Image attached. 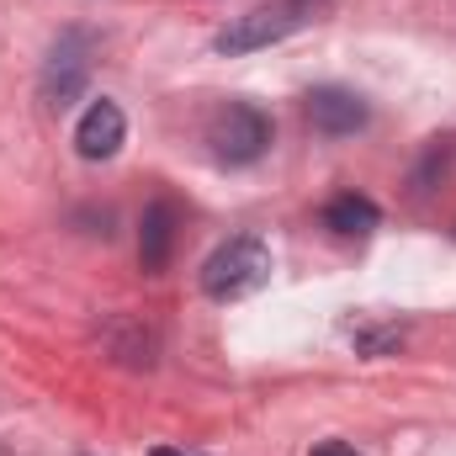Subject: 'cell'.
<instances>
[{"instance_id": "cell-1", "label": "cell", "mask_w": 456, "mask_h": 456, "mask_svg": "<svg viewBox=\"0 0 456 456\" xmlns=\"http://www.w3.org/2000/svg\"><path fill=\"white\" fill-rule=\"evenodd\" d=\"M265 281H271V244L255 239V233L228 239L202 260V292L218 297V303H239V297L260 292Z\"/></svg>"}, {"instance_id": "cell-2", "label": "cell", "mask_w": 456, "mask_h": 456, "mask_svg": "<svg viewBox=\"0 0 456 456\" xmlns=\"http://www.w3.org/2000/svg\"><path fill=\"white\" fill-rule=\"evenodd\" d=\"M208 143H213L218 165H255L271 149V117L255 102H228L208 122Z\"/></svg>"}, {"instance_id": "cell-3", "label": "cell", "mask_w": 456, "mask_h": 456, "mask_svg": "<svg viewBox=\"0 0 456 456\" xmlns=\"http://www.w3.org/2000/svg\"><path fill=\"white\" fill-rule=\"evenodd\" d=\"M91 59H96L91 32H80V27L59 32V43H53L48 59H43V102L59 107V112H64L69 102H80V91H86V80H91Z\"/></svg>"}, {"instance_id": "cell-4", "label": "cell", "mask_w": 456, "mask_h": 456, "mask_svg": "<svg viewBox=\"0 0 456 456\" xmlns=\"http://www.w3.org/2000/svg\"><path fill=\"white\" fill-rule=\"evenodd\" d=\"M308 16H303V5H276V11H249V16H239V21H228L224 32L213 37V48L228 53V59H239V53H255V48H271V43H281L287 32H297Z\"/></svg>"}, {"instance_id": "cell-5", "label": "cell", "mask_w": 456, "mask_h": 456, "mask_svg": "<svg viewBox=\"0 0 456 456\" xmlns=\"http://www.w3.org/2000/svg\"><path fill=\"white\" fill-rule=\"evenodd\" d=\"M308 122L324 138H350L371 122V107H366V96H355L345 86H314L308 91Z\"/></svg>"}, {"instance_id": "cell-6", "label": "cell", "mask_w": 456, "mask_h": 456, "mask_svg": "<svg viewBox=\"0 0 456 456\" xmlns=\"http://www.w3.org/2000/svg\"><path fill=\"white\" fill-rule=\"evenodd\" d=\"M122 138H127V117L117 102H91L86 117L75 122V149H80V159H112L117 149H122Z\"/></svg>"}, {"instance_id": "cell-7", "label": "cell", "mask_w": 456, "mask_h": 456, "mask_svg": "<svg viewBox=\"0 0 456 456\" xmlns=\"http://www.w3.org/2000/svg\"><path fill=\"white\" fill-rule=\"evenodd\" d=\"M170 244H175V208L170 202H149L143 208V228H138V260H143V271H165Z\"/></svg>"}, {"instance_id": "cell-8", "label": "cell", "mask_w": 456, "mask_h": 456, "mask_svg": "<svg viewBox=\"0 0 456 456\" xmlns=\"http://www.w3.org/2000/svg\"><path fill=\"white\" fill-rule=\"evenodd\" d=\"M377 224H382L377 202H371V197H355V191H345V197H335V202L324 208V228L340 233V239H366Z\"/></svg>"}, {"instance_id": "cell-9", "label": "cell", "mask_w": 456, "mask_h": 456, "mask_svg": "<svg viewBox=\"0 0 456 456\" xmlns=\"http://www.w3.org/2000/svg\"><path fill=\"white\" fill-rule=\"evenodd\" d=\"M107 350L117 361H127V366H154V330H143L133 319H117L107 330Z\"/></svg>"}, {"instance_id": "cell-10", "label": "cell", "mask_w": 456, "mask_h": 456, "mask_svg": "<svg viewBox=\"0 0 456 456\" xmlns=\"http://www.w3.org/2000/svg\"><path fill=\"white\" fill-rule=\"evenodd\" d=\"M403 345V330L398 324H387V330H361L355 335V350H366V355H387V350H398Z\"/></svg>"}, {"instance_id": "cell-11", "label": "cell", "mask_w": 456, "mask_h": 456, "mask_svg": "<svg viewBox=\"0 0 456 456\" xmlns=\"http://www.w3.org/2000/svg\"><path fill=\"white\" fill-rule=\"evenodd\" d=\"M314 456H355V446H345V441H324V446H314Z\"/></svg>"}, {"instance_id": "cell-12", "label": "cell", "mask_w": 456, "mask_h": 456, "mask_svg": "<svg viewBox=\"0 0 456 456\" xmlns=\"http://www.w3.org/2000/svg\"><path fill=\"white\" fill-rule=\"evenodd\" d=\"M154 456H186V452H170V446H159V452H154Z\"/></svg>"}]
</instances>
